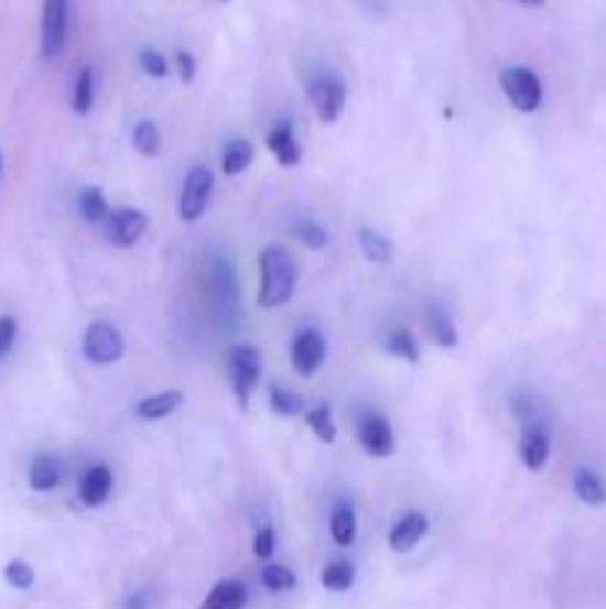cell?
Here are the masks:
<instances>
[{"label": "cell", "mask_w": 606, "mask_h": 609, "mask_svg": "<svg viewBox=\"0 0 606 609\" xmlns=\"http://www.w3.org/2000/svg\"><path fill=\"white\" fill-rule=\"evenodd\" d=\"M28 482L36 493H48L54 491L59 482H63V464H59L57 455L40 453L33 461H30L28 470Z\"/></svg>", "instance_id": "e0dca14e"}, {"label": "cell", "mask_w": 606, "mask_h": 609, "mask_svg": "<svg viewBox=\"0 0 606 609\" xmlns=\"http://www.w3.org/2000/svg\"><path fill=\"white\" fill-rule=\"evenodd\" d=\"M176 66H178V78L185 80V84H191V80L196 78V59L191 51H178Z\"/></svg>", "instance_id": "d590c367"}, {"label": "cell", "mask_w": 606, "mask_h": 609, "mask_svg": "<svg viewBox=\"0 0 606 609\" xmlns=\"http://www.w3.org/2000/svg\"><path fill=\"white\" fill-rule=\"evenodd\" d=\"M574 493H577V500L588 509H600L606 505V485L600 482V476L595 470H588V467H580L574 472Z\"/></svg>", "instance_id": "ffe728a7"}, {"label": "cell", "mask_w": 606, "mask_h": 609, "mask_svg": "<svg viewBox=\"0 0 606 609\" xmlns=\"http://www.w3.org/2000/svg\"><path fill=\"white\" fill-rule=\"evenodd\" d=\"M268 404L277 416H285V420H294V416H303L306 413V402L303 395L285 390V387H271L268 390Z\"/></svg>", "instance_id": "83f0119b"}, {"label": "cell", "mask_w": 606, "mask_h": 609, "mask_svg": "<svg viewBox=\"0 0 606 609\" xmlns=\"http://www.w3.org/2000/svg\"><path fill=\"white\" fill-rule=\"evenodd\" d=\"M259 580H262L264 589L274 591V595L292 591L294 586H297V577H294V570L285 568V565H277V562H271V565H264L262 574H259Z\"/></svg>", "instance_id": "f546056e"}, {"label": "cell", "mask_w": 606, "mask_h": 609, "mask_svg": "<svg viewBox=\"0 0 606 609\" xmlns=\"http://www.w3.org/2000/svg\"><path fill=\"white\" fill-rule=\"evenodd\" d=\"M499 87L506 93V99L520 113H535L544 101V87L535 72L527 66H511V69L499 72Z\"/></svg>", "instance_id": "3957f363"}, {"label": "cell", "mask_w": 606, "mask_h": 609, "mask_svg": "<svg viewBox=\"0 0 606 609\" xmlns=\"http://www.w3.org/2000/svg\"><path fill=\"white\" fill-rule=\"evenodd\" d=\"M149 607H152V591L147 589L134 591V595L126 600V609H149Z\"/></svg>", "instance_id": "8d00e7d4"}, {"label": "cell", "mask_w": 606, "mask_h": 609, "mask_svg": "<svg viewBox=\"0 0 606 609\" xmlns=\"http://www.w3.org/2000/svg\"><path fill=\"white\" fill-rule=\"evenodd\" d=\"M289 357H292L294 372L301 374V378H313L324 366V360H327V342H324V336L318 330L306 327L292 339Z\"/></svg>", "instance_id": "30bf717a"}, {"label": "cell", "mask_w": 606, "mask_h": 609, "mask_svg": "<svg viewBox=\"0 0 606 609\" xmlns=\"http://www.w3.org/2000/svg\"><path fill=\"white\" fill-rule=\"evenodd\" d=\"M422 325L425 334L437 348H455L458 345V327L452 322V315L441 304H429L422 313Z\"/></svg>", "instance_id": "9a60e30c"}, {"label": "cell", "mask_w": 606, "mask_h": 609, "mask_svg": "<svg viewBox=\"0 0 606 609\" xmlns=\"http://www.w3.org/2000/svg\"><path fill=\"white\" fill-rule=\"evenodd\" d=\"M138 63H140V69L147 72L149 78H166V72H170V66H166V57L155 48L140 51Z\"/></svg>", "instance_id": "d6a6232c"}, {"label": "cell", "mask_w": 606, "mask_h": 609, "mask_svg": "<svg viewBox=\"0 0 606 609\" xmlns=\"http://www.w3.org/2000/svg\"><path fill=\"white\" fill-rule=\"evenodd\" d=\"M96 105V72L84 66L75 80V93H72V110L78 117H89V110Z\"/></svg>", "instance_id": "cb8c5ba5"}, {"label": "cell", "mask_w": 606, "mask_h": 609, "mask_svg": "<svg viewBox=\"0 0 606 609\" xmlns=\"http://www.w3.org/2000/svg\"><path fill=\"white\" fill-rule=\"evenodd\" d=\"M212 194H215V173L208 167L191 170L185 176V185H182V194H178V217L185 224H196L208 211Z\"/></svg>", "instance_id": "8992f818"}, {"label": "cell", "mask_w": 606, "mask_h": 609, "mask_svg": "<svg viewBox=\"0 0 606 609\" xmlns=\"http://www.w3.org/2000/svg\"><path fill=\"white\" fill-rule=\"evenodd\" d=\"M360 250L369 262H378V265H387L392 259V241L372 227L360 229Z\"/></svg>", "instance_id": "d4e9b609"}, {"label": "cell", "mask_w": 606, "mask_h": 609, "mask_svg": "<svg viewBox=\"0 0 606 609\" xmlns=\"http://www.w3.org/2000/svg\"><path fill=\"white\" fill-rule=\"evenodd\" d=\"M303 416H306V425L313 428V434L318 441L327 443V446L336 443V434L339 432H336V420H333L331 404H315V407H310Z\"/></svg>", "instance_id": "4316f807"}, {"label": "cell", "mask_w": 606, "mask_h": 609, "mask_svg": "<svg viewBox=\"0 0 606 609\" xmlns=\"http://www.w3.org/2000/svg\"><path fill=\"white\" fill-rule=\"evenodd\" d=\"M110 491H113V472L108 464H89L87 470L80 472L78 497L87 509H101L108 502Z\"/></svg>", "instance_id": "8fae6325"}, {"label": "cell", "mask_w": 606, "mask_h": 609, "mask_svg": "<svg viewBox=\"0 0 606 609\" xmlns=\"http://www.w3.org/2000/svg\"><path fill=\"white\" fill-rule=\"evenodd\" d=\"M310 105H313L315 117L322 119L324 126H333L336 119L343 117L345 110V84L336 75H315L306 87Z\"/></svg>", "instance_id": "52a82bcc"}, {"label": "cell", "mask_w": 606, "mask_h": 609, "mask_svg": "<svg viewBox=\"0 0 606 609\" xmlns=\"http://www.w3.org/2000/svg\"><path fill=\"white\" fill-rule=\"evenodd\" d=\"M80 351H84L89 363L113 366L126 357V336L110 322H93L87 327V334H84Z\"/></svg>", "instance_id": "277c9868"}, {"label": "cell", "mask_w": 606, "mask_h": 609, "mask_svg": "<svg viewBox=\"0 0 606 609\" xmlns=\"http://www.w3.org/2000/svg\"><path fill=\"white\" fill-rule=\"evenodd\" d=\"M253 143L245 138H235L229 140L224 146V157H220V164H224L226 176H241L250 164H253Z\"/></svg>", "instance_id": "44dd1931"}, {"label": "cell", "mask_w": 606, "mask_h": 609, "mask_svg": "<svg viewBox=\"0 0 606 609\" xmlns=\"http://www.w3.org/2000/svg\"><path fill=\"white\" fill-rule=\"evenodd\" d=\"M429 526H431L429 518H425L422 511H408L404 518H399V521L390 526V535H387L390 551L396 553L413 551V547L429 535Z\"/></svg>", "instance_id": "7c38bea8"}, {"label": "cell", "mask_w": 606, "mask_h": 609, "mask_svg": "<svg viewBox=\"0 0 606 609\" xmlns=\"http://www.w3.org/2000/svg\"><path fill=\"white\" fill-rule=\"evenodd\" d=\"M387 351H390L392 357H399V360H404V363H411V366H416L422 360L420 339H416V334H413V330H408V327H399V330H392V334L387 336Z\"/></svg>", "instance_id": "603a6c76"}, {"label": "cell", "mask_w": 606, "mask_h": 609, "mask_svg": "<svg viewBox=\"0 0 606 609\" xmlns=\"http://www.w3.org/2000/svg\"><path fill=\"white\" fill-rule=\"evenodd\" d=\"M185 404V393L182 390H161V393H152L147 399H140L134 413L143 423H158V420H166L170 413L178 411Z\"/></svg>", "instance_id": "2e32d148"}, {"label": "cell", "mask_w": 606, "mask_h": 609, "mask_svg": "<svg viewBox=\"0 0 606 609\" xmlns=\"http://www.w3.org/2000/svg\"><path fill=\"white\" fill-rule=\"evenodd\" d=\"M331 539L339 547H351L357 541V511L351 502L339 500L331 509Z\"/></svg>", "instance_id": "d6986e66"}, {"label": "cell", "mask_w": 606, "mask_h": 609, "mask_svg": "<svg viewBox=\"0 0 606 609\" xmlns=\"http://www.w3.org/2000/svg\"><path fill=\"white\" fill-rule=\"evenodd\" d=\"M220 3H229V0H220Z\"/></svg>", "instance_id": "ab89813d"}, {"label": "cell", "mask_w": 606, "mask_h": 609, "mask_svg": "<svg viewBox=\"0 0 606 609\" xmlns=\"http://www.w3.org/2000/svg\"><path fill=\"white\" fill-rule=\"evenodd\" d=\"M357 437L372 458H390L396 453V434H392L390 420L383 413L362 411L357 420Z\"/></svg>", "instance_id": "ba28073f"}, {"label": "cell", "mask_w": 606, "mask_h": 609, "mask_svg": "<svg viewBox=\"0 0 606 609\" xmlns=\"http://www.w3.org/2000/svg\"><path fill=\"white\" fill-rule=\"evenodd\" d=\"M520 461L527 464V470L541 472L550 461V434L544 425H532L520 434Z\"/></svg>", "instance_id": "5bb4252c"}, {"label": "cell", "mask_w": 606, "mask_h": 609, "mask_svg": "<svg viewBox=\"0 0 606 609\" xmlns=\"http://www.w3.org/2000/svg\"><path fill=\"white\" fill-rule=\"evenodd\" d=\"M15 339H19V322L12 315H0V357L10 355Z\"/></svg>", "instance_id": "e575fe53"}, {"label": "cell", "mask_w": 606, "mask_h": 609, "mask_svg": "<svg viewBox=\"0 0 606 609\" xmlns=\"http://www.w3.org/2000/svg\"><path fill=\"white\" fill-rule=\"evenodd\" d=\"M147 229L149 215L143 208H117V211H110L105 238L113 247H134L140 238L147 236Z\"/></svg>", "instance_id": "9c48e42d"}, {"label": "cell", "mask_w": 606, "mask_h": 609, "mask_svg": "<svg viewBox=\"0 0 606 609\" xmlns=\"http://www.w3.org/2000/svg\"><path fill=\"white\" fill-rule=\"evenodd\" d=\"M354 580H357V568H354V562L348 559H333L322 568V586L327 591L343 595V591L351 589Z\"/></svg>", "instance_id": "7402d4cb"}, {"label": "cell", "mask_w": 606, "mask_h": 609, "mask_svg": "<svg viewBox=\"0 0 606 609\" xmlns=\"http://www.w3.org/2000/svg\"><path fill=\"white\" fill-rule=\"evenodd\" d=\"M0 173H3V155H0Z\"/></svg>", "instance_id": "f35d334b"}, {"label": "cell", "mask_w": 606, "mask_h": 609, "mask_svg": "<svg viewBox=\"0 0 606 609\" xmlns=\"http://www.w3.org/2000/svg\"><path fill=\"white\" fill-rule=\"evenodd\" d=\"M250 591L241 580H220L215 583V589L208 591L206 600L199 603V609H245Z\"/></svg>", "instance_id": "ac0fdd59"}, {"label": "cell", "mask_w": 606, "mask_h": 609, "mask_svg": "<svg viewBox=\"0 0 606 609\" xmlns=\"http://www.w3.org/2000/svg\"><path fill=\"white\" fill-rule=\"evenodd\" d=\"M297 262L294 255L280 244L262 247L259 253V306L277 309L292 301L297 289Z\"/></svg>", "instance_id": "6da1fadb"}, {"label": "cell", "mask_w": 606, "mask_h": 609, "mask_svg": "<svg viewBox=\"0 0 606 609\" xmlns=\"http://www.w3.org/2000/svg\"><path fill=\"white\" fill-rule=\"evenodd\" d=\"M294 236L301 238L303 247H310V250H324L331 236H327V229L322 224H315V220H301L297 227H294Z\"/></svg>", "instance_id": "1f68e13d"}, {"label": "cell", "mask_w": 606, "mask_h": 609, "mask_svg": "<svg viewBox=\"0 0 606 609\" xmlns=\"http://www.w3.org/2000/svg\"><path fill=\"white\" fill-rule=\"evenodd\" d=\"M264 143H268V149L274 152L277 164H280V167H297V164H301L303 149H301V143H297V138H294V128L289 119L277 122V126L268 131Z\"/></svg>", "instance_id": "4fadbf2b"}, {"label": "cell", "mask_w": 606, "mask_h": 609, "mask_svg": "<svg viewBox=\"0 0 606 609\" xmlns=\"http://www.w3.org/2000/svg\"><path fill=\"white\" fill-rule=\"evenodd\" d=\"M78 211L87 224H101V220H108L110 206L108 199H105V194H101V187H84V191H80Z\"/></svg>", "instance_id": "484cf974"}, {"label": "cell", "mask_w": 606, "mask_h": 609, "mask_svg": "<svg viewBox=\"0 0 606 609\" xmlns=\"http://www.w3.org/2000/svg\"><path fill=\"white\" fill-rule=\"evenodd\" d=\"M69 15L72 0H42L40 51L45 63H54L66 51V42H69Z\"/></svg>", "instance_id": "7a4b0ae2"}, {"label": "cell", "mask_w": 606, "mask_h": 609, "mask_svg": "<svg viewBox=\"0 0 606 609\" xmlns=\"http://www.w3.org/2000/svg\"><path fill=\"white\" fill-rule=\"evenodd\" d=\"M277 551V530L271 523H264L262 530H256L253 535V556L256 559H271Z\"/></svg>", "instance_id": "836d02e7"}, {"label": "cell", "mask_w": 606, "mask_h": 609, "mask_svg": "<svg viewBox=\"0 0 606 609\" xmlns=\"http://www.w3.org/2000/svg\"><path fill=\"white\" fill-rule=\"evenodd\" d=\"M3 577H7V583H10L12 589L28 591L30 586L36 583V570L30 568L24 559H12L7 562V568H3Z\"/></svg>", "instance_id": "4dcf8cb0"}, {"label": "cell", "mask_w": 606, "mask_h": 609, "mask_svg": "<svg viewBox=\"0 0 606 609\" xmlns=\"http://www.w3.org/2000/svg\"><path fill=\"white\" fill-rule=\"evenodd\" d=\"M262 381V357L250 345H235L229 351V383H232V393L238 399V407L247 411L250 393Z\"/></svg>", "instance_id": "5b68a950"}, {"label": "cell", "mask_w": 606, "mask_h": 609, "mask_svg": "<svg viewBox=\"0 0 606 609\" xmlns=\"http://www.w3.org/2000/svg\"><path fill=\"white\" fill-rule=\"evenodd\" d=\"M134 149H138L143 157H158L161 155V131L152 119H140L134 126Z\"/></svg>", "instance_id": "f1b7e54d"}, {"label": "cell", "mask_w": 606, "mask_h": 609, "mask_svg": "<svg viewBox=\"0 0 606 609\" xmlns=\"http://www.w3.org/2000/svg\"><path fill=\"white\" fill-rule=\"evenodd\" d=\"M520 3H527V7H541L544 0H520Z\"/></svg>", "instance_id": "74e56055"}]
</instances>
